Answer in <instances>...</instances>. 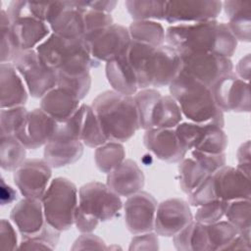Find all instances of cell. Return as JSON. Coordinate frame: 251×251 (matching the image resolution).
I'll list each match as a JSON object with an SVG mask.
<instances>
[{
	"label": "cell",
	"instance_id": "cell-32",
	"mask_svg": "<svg viewBox=\"0 0 251 251\" xmlns=\"http://www.w3.org/2000/svg\"><path fill=\"white\" fill-rule=\"evenodd\" d=\"M26 156V148L15 135H0V167L7 172L19 168Z\"/></svg>",
	"mask_w": 251,
	"mask_h": 251
},
{
	"label": "cell",
	"instance_id": "cell-42",
	"mask_svg": "<svg viewBox=\"0 0 251 251\" xmlns=\"http://www.w3.org/2000/svg\"><path fill=\"white\" fill-rule=\"evenodd\" d=\"M56 86H61L71 90L80 100H82L88 94L91 87L90 73L77 75H65L58 74Z\"/></svg>",
	"mask_w": 251,
	"mask_h": 251
},
{
	"label": "cell",
	"instance_id": "cell-15",
	"mask_svg": "<svg viewBox=\"0 0 251 251\" xmlns=\"http://www.w3.org/2000/svg\"><path fill=\"white\" fill-rule=\"evenodd\" d=\"M223 9L218 0L166 1L165 21L168 24H194L216 20Z\"/></svg>",
	"mask_w": 251,
	"mask_h": 251
},
{
	"label": "cell",
	"instance_id": "cell-52",
	"mask_svg": "<svg viewBox=\"0 0 251 251\" xmlns=\"http://www.w3.org/2000/svg\"><path fill=\"white\" fill-rule=\"evenodd\" d=\"M82 5L98 11V12H102V13H107V14H111L112 11H114V9L116 8L118 1L115 0H99V1H81Z\"/></svg>",
	"mask_w": 251,
	"mask_h": 251
},
{
	"label": "cell",
	"instance_id": "cell-13",
	"mask_svg": "<svg viewBox=\"0 0 251 251\" xmlns=\"http://www.w3.org/2000/svg\"><path fill=\"white\" fill-rule=\"evenodd\" d=\"M83 39L91 57L99 64L125 54L131 41L127 27L115 23L86 34Z\"/></svg>",
	"mask_w": 251,
	"mask_h": 251
},
{
	"label": "cell",
	"instance_id": "cell-37",
	"mask_svg": "<svg viewBox=\"0 0 251 251\" xmlns=\"http://www.w3.org/2000/svg\"><path fill=\"white\" fill-rule=\"evenodd\" d=\"M80 141L83 145L90 148H97L108 141L91 105H86L80 133Z\"/></svg>",
	"mask_w": 251,
	"mask_h": 251
},
{
	"label": "cell",
	"instance_id": "cell-8",
	"mask_svg": "<svg viewBox=\"0 0 251 251\" xmlns=\"http://www.w3.org/2000/svg\"><path fill=\"white\" fill-rule=\"evenodd\" d=\"M6 11L20 51L36 49L51 34L48 24L29 11L28 1L14 0L10 2Z\"/></svg>",
	"mask_w": 251,
	"mask_h": 251
},
{
	"label": "cell",
	"instance_id": "cell-33",
	"mask_svg": "<svg viewBox=\"0 0 251 251\" xmlns=\"http://www.w3.org/2000/svg\"><path fill=\"white\" fill-rule=\"evenodd\" d=\"M177 170L179 187L186 194L190 193L210 176L204 167L191 156H185L178 163Z\"/></svg>",
	"mask_w": 251,
	"mask_h": 251
},
{
	"label": "cell",
	"instance_id": "cell-11",
	"mask_svg": "<svg viewBox=\"0 0 251 251\" xmlns=\"http://www.w3.org/2000/svg\"><path fill=\"white\" fill-rule=\"evenodd\" d=\"M182 74L212 88L221 78L233 72L230 58L215 53L180 54Z\"/></svg>",
	"mask_w": 251,
	"mask_h": 251
},
{
	"label": "cell",
	"instance_id": "cell-50",
	"mask_svg": "<svg viewBox=\"0 0 251 251\" xmlns=\"http://www.w3.org/2000/svg\"><path fill=\"white\" fill-rule=\"evenodd\" d=\"M250 141L247 140L246 142L242 143L236 153L237 158V166L236 168L243 172L245 175L250 176Z\"/></svg>",
	"mask_w": 251,
	"mask_h": 251
},
{
	"label": "cell",
	"instance_id": "cell-36",
	"mask_svg": "<svg viewBox=\"0 0 251 251\" xmlns=\"http://www.w3.org/2000/svg\"><path fill=\"white\" fill-rule=\"evenodd\" d=\"M206 226L209 251L226 250L239 231L227 221H219Z\"/></svg>",
	"mask_w": 251,
	"mask_h": 251
},
{
	"label": "cell",
	"instance_id": "cell-29",
	"mask_svg": "<svg viewBox=\"0 0 251 251\" xmlns=\"http://www.w3.org/2000/svg\"><path fill=\"white\" fill-rule=\"evenodd\" d=\"M83 154V143L79 140L52 139L43 150V159L51 168H62L77 162Z\"/></svg>",
	"mask_w": 251,
	"mask_h": 251
},
{
	"label": "cell",
	"instance_id": "cell-18",
	"mask_svg": "<svg viewBox=\"0 0 251 251\" xmlns=\"http://www.w3.org/2000/svg\"><path fill=\"white\" fill-rule=\"evenodd\" d=\"M215 200H251L250 176L234 167L224 166L209 176Z\"/></svg>",
	"mask_w": 251,
	"mask_h": 251
},
{
	"label": "cell",
	"instance_id": "cell-30",
	"mask_svg": "<svg viewBox=\"0 0 251 251\" xmlns=\"http://www.w3.org/2000/svg\"><path fill=\"white\" fill-rule=\"evenodd\" d=\"M173 243L178 251H209L205 224L193 220L173 236Z\"/></svg>",
	"mask_w": 251,
	"mask_h": 251
},
{
	"label": "cell",
	"instance_id": "cell-1",
	"mask_svg": "<svg viewBox=\"0 0 251 251\" xmlns=\"http://www.w3.org/2000/svg\"><path fill=\"white\" fill-rule=\"evenodd\" d=\"M165 43L179 54L215 53L231 58L238 42L226 23L212 20L170 25L166 29Z\"/></svg>",
	"mask_w": 251,
	"mask_h": 251
},
{
	"label": "cell",
	"instance_id": "cell-53",
	"mask_svg": "<svg viewBox=\"0 0 251 251\" xmlns=\"http://www.w3.org/2000/svg\"><path fill=\"white\" fill-rule=\"evenodd\" d=\"M250 54H247L238 61L234 73L239 78L247 82H249L250 77Z\"/></svg>",
	"mask_w": 251,
	"mask_h": 251
},
{
	"label": "cell",
	"instance_id": "cell-10",
	"mask_svg": "<svg viewBox=\"0 0 251 251\" xmlns=\"http://www.w3.org/2000/svg\"><path fill=\"white\" fill-rule=\"evenodd\" d=\"M12 64L23 77L29 95L33 98H41L57 85V72L43 62L35 49L21 51Z\"/></svg>",
	"mask_w": 251,
	"mask_h": 251
},
{
	"label": "cell",
	"instance_id": "cell-14",
	"mask_svg": "<svg viewBox=\"0 0 251 251\" xmlns=\"http://www.w3.org/2000/svg\"><path fill=\"white\" fill-rule=\"evenodd\" d=\"M84 10L80 1L48 2L46 23L52 33L69 38H83Z\"/></svg>",
	"mask_w": 251,
	"mask_h": 251
},
{
	"label": "cell",
	"instance_id": "cell-28",
	"mask_svg": "<svg viewBox=\"0 0 251 251\" xmlns=\"http://www.w3.org/2000/svg\"><path fill=\"white\" fill-rule=\"evenodd\" d=\"M223 9L228 22L226 23L234 38L242 42L251 39V2L249 1H225Z\"/></svg>",
	"mask_w": 251,
	"mask_h": 251
},
{
	"label": "cell",
	"instance_id": "cell-46",
	"mask_svg": "<svg viewBox=\"0 0 251 251\" xmlns=\"http://www.w3.org/2000/svg\"><path fill=\"white\" fill-rule=\"evenodd\" d=\"M0 228V249L15 250L18 249V236L13 223L6 219L1 220Z\"/></svg>",
	"mask_w": 251,
	"mask_h": 251
},
{
	"label": "cell",
	"instance_id": "cell-22",
	"mask_svg": "<svg viewBox=\"0 0 251 251\" xmlns=\"http://www.w3.org/2000/svg\"><path fill=\"white\" fill-rule=\"evenodd\" d=\"M143 144L157 159L166 163H179L187 154L175 128H153L145 130Z\"/></svg>",
	"mask_w": 251,
	"mask_h": 251
},
{
	"label": "cell",
	"instance_id": "cell-47",
	"mask_svg": "<svg viewBox=\"0 0 251 251\" xmlns=\"http://www.w3.org/2000/svg\"><path fill=\"white\" fill-rule=\"evenodd\" d=\"M72 250H105L108 249L105 241L92 232L81 233L71 247Z\"/></svg>",
	"mask_w": 251,
	"mask_h": 251
},
{
	"label": "cell",
	"instance_id": "cell-35",
	"mask_svg": "<svg viewBox=\"0 0 251 251\" xmlns=\"http://www.w3.org/2000/svg\"><path fill=\"white\" fill-rule=\"evenodd\" d=\"M127 13L133 21H164L166 1L126 0Z\"/></svg>",
	"mask_w": 251,
	"mask_h": 251
},
{
	"label": "cell",
	"instance_id": "cell-12",
	"mask_svg": "<svg viewBox=\"0 0 251 251\" xmlns=\"http://www.w3.org/2000/svg\"><path fill=\"white\" fill-rule=\"evenodd\" d=\"M124 204L106 183L90 181L78 189V208L99 222L113 220Z\"/></svg>",
	"mask_w": 251,
	"mask_h": 251
},
{
	"label": "cell",
	"instance_id": "cell-5",
	"mask_svg": "<svg viewBox=\"0 0 251 251\" xmlns=\"http://www.w3.org/2000/svg\"><path fill=\"white\" fill-rule=\"evenodd\" d=\"M169 90L189 122H212L224 127V113L217 106L210 87L180 73L169 85Z\"/></svg>",
	"mask_w": 251,
	"mask_h": 251
},
{
	"label": "cell",
	"instance_id": "cell-17",
	"mask_svg": "<svg viewBox=\"0 0 251 251\" xmlns=\"http://www.w3.org/2000/svg\"><path fill=\"white\" fill-rule=\"evenodd\" d=\"M211 90L217 106L223 113L250 112L251 98L249 82L239 78L234 72L221 78Z\"/></svg>",
	"mask_w": 251,
	"mask_h": 251
},
{
	"label": "cell",
	"instance_id": "cell-24",
	"mask_svg": "<svg viewBox=\"0 0 251 251\" xmlns=\"http://www.w3.org/2000/svg\"><path fill=\"white\" fill-rule=\"evenodd\" d=\"M145 176L139 166L130 159H126L115 170L107 174L106 184L119 196L129 197L142 190Z\"/></svg>",
	"mask_w": 251,
	"mask_h": 251
},
{
	"label": "cell",
	"instance_id": "cell-38",
	"mask_svg": "<svg viewBox=\"0 0 251 251\" xmlns=\"http://www.w3.org/2000/svg\"><path fill=\"white\" fill-rule=\"evenodd\" d=\"M225 217L239 232H250L251 200L240 199L226 202Z\"/></svg>",
	"mask_w": 251,
	"mask_h": 251
},
{
	"label": "cell",
	"instance_id": "cell-39",
	"mask_svg": "<svg viewBox=\"0 0 251 251\" xmlns=\"http://www.w3.org/2000/svg\"><path fill=\"white\" fill-rule=\"evenodd\" d=\"M0 30H1V63H12L16 56L21 52L18 48L14 35L12 33L10 19L7 11L2 9L0 13Z\"/></svg>",
	"mask_w": 251,
	"mask_h": 251
},
{
	"label": "cell",
	"instance_id": "cell-48",
	"mask_svg": "<svg viewBox=\"0 0 251 251\" xmlns=\"http://www.w3.org/2000/svg\"><path fill=\"white\" fill-rule=\"evenodd\" d=\"M128 249L129 250H158L159 249L158 234L155 231L136 234L131 239Z\"/></svg>",
	"mask_w": 251,
	"mask_h": 251
},
{
	"label": "cell",
	"instance_id": "cell-34",
	"mask_svg": "<svg viewBox=\"0 0 251 251\" xmlns=\"http://www.w3.org/2000/svg\"><path fill=\"white\" fill-rule=\"evenodd\" d=\"M94 160L100 172L109 174L126 160L125 147L121 142L107 141L95 148Z\"/></svg>",
	"mask_w": 251,
	"mask_h": 251
},
{
	"label": "cell",
	"instance_id": "cell-27",
	"mask_svg": "<svg viewBox=\"0 0 251 251\" xmlns=\"http://www.w3.org/2000/svg\"><path fill=\"white\" fill-rule=\"evenodd\" d=\"M105 74L108 82L113 88L112 90L132 96L138 91L136 78L127 60L126 52L122 56L107 62L105 66Z\"/></svg>",
	"mask_w": 251,
	"mask_h": 251
},
{
	"label": "cell",
	"instance_id": "cell-23",
	"mask_svg": "<svg viewBox=\"0 0 251 251\" xmlns=\"http://www.w3.org/2000/svg\"><path fill=\"white\" fill-rule=\"evenodd\" d=\"M10 220L22 238L30 237L40 232L47 225L41 200L24 197L11 210Z\"/></svg>",
	"mask_w": 251,
	"mask_h": 251
},
{
	"label": "cell",
	"instance_id": "cell-21",
	"mask_svg": "<svg viewBox=\"0 0 251 251\" xmlns=\"http://www.w3.org/2000/svg\"><path fill=\"white\" fill-rule=\"evenodd\" d=\"M57 126L58 123L41 108H35L28 112L16 136L26 149L35 150L53 139Z\"/></svg>",
	"mask_w": 251,
	"mask_h": 251
},
{
	"label": "cell",
	"instance_id": "cell-44",
	"mask_svg": "<svg viewBox=\"0 0 251 251\" xmlns=\"http://www.w3.org/2000/svg\"><path fill=\"white\" fill-rule=\"evenodd\" d=\"M84 8H85V10H84V29H85L84 36L94 30L106 27V26L114 24L111 14L98 12V11L89 9L85 6H84Z\"/></svg>",
	"mask_w": 251,
	"mask_h": 251
},
{
	"label": "cell",
	"instance_id": "cell-26",
	"mask_svg": "<svg viewBox=\"0 0 251 251\" xmlns=\"http://www.w3.org/2000/svg\"><path fill=\"white\" fill-rule=\"evenodd\" d=\"M80 99L71 90L55 86L40 98V108L57 123L71 118L79 108Z\"/></svg>",
	"mask_w": 251,
	"mask_h": 251
},
{
	"label": "cell",
	"instance_id": "cell-2",
	"mask_svg": "<svg viewBox=\"0 0 251 251\" xmlns=\"http://www.w3.org/2000/svg\"><path fill=\"white\" fill-rule=\"evenodd\" d=\"M126 57L138 90L169 86L181 72L180 54L168 44L153 47L131 40Z\"/></svg>",
	"mask_w": 251,
	"mask_h": 251
},
{
	"label": "cell",
	"instance_id": "cell-20",
	"mask_svg": "<svg viewBox=\"0 0 251 251\" xmlns=\"http://www.w3.org/2000/svg\"><path fill=\"white\" fill-rule=\"evenodd\" d=\"M193 215L187 201L180 198H170L158 204L154 231L161 236L173 237L190 222Z\"/></svg>",
	"mask_w": 251,
	"mask_h": 251
},
{
	"label": "cell",
	"instance_id": "cell-41",
	"mask_svg": "<svg viewBox=\"0 0 251 251\" xmlns=\"http://www.w3.org/2000/svg\"><path fill=\"white\" fill-rule=\"evenodd\" d=\"M29 111L25 106L1 109L0 135H15L24 125Z\"/></svg>",
	"mask_w": 251,
	"mask_h": 251
},
{
	"label": "cell",
	"instance_id": "cell-9",
	"mask_svg": "<svg viewBox=\"0 0 251 251\" xmlns=\"http://www.w3.org/2000/svg\"><path fill=\"white\" fill-rule=\"evenodd\" d=\"M176 135L187 152L191 150L221 154L225 153L228 138L224 127L215 123L183 122L176 127Z\"/></svg>",
	"mask_w": 251,
	"mask_h": 251
},
{
	"label": "cell",
	"instance_id": "cell-6",
	"mask_svg": "<svg viewBox=\"0 0 251 251\" xmlns=\"http://www.w3.org/2000/svg\"><path fill=\"white\" fill-rule=\"evenodd\" d=\"M140 128H175L183 116L176 101L171 95H163L156 88L139 89L133 95Z\"/></svg>",
	"mask_w": 251,
	"mask_h": 251
},
{
	"label": "cell",
	"instance_id": "cell-25",
	"mask_svg": "<svg viewBox=\"0 0 251 251\" xmlns=\"http://www.w3.org/2000/svg\"><path fill=\"white\" fill-rule=\"evenodd\" d=\"M1 109L25 106L28 98L26 85L12 63L0 64Z\"/></svg>",
	"mask_w": 251,
	"mask_h": 251
},
{
	"label": "cell",
	"instance_id": "cell-3",
	"mask_svg": "<svg viewBox=\"0 0 251 251\" xmlns=\"http://www.w3.org/2000/svg\"><path fill=\"white\" fill-rule=\"evenodd\" d=\"M91 107L108 141L126 142L140 128L137 108L132 95L106 90L93 99Z\"/></svg>",
	"mask_w": 251,
	"mask_h": 251
},
{
	"label": "cell",
	"instance_id": "cell-19",
	"mask_svg": "<svg viewBox=\"0 0 251 251\" xmlns=\"http://www.w3.org/2000/svg\"><path fill=\"white\" fill-rule=\"evenodd\" d=\"M157 206L155 197L146 191L127 197L123 206L127 230L133 235L153 231Z\"/></svg>",
	"mask_w": 251,
	"mask_h": 251
},
{
	"label": "cell",
	"instance_id": "cell-7",
	"mask_svg": "<svg viewBox=\"0 0 251 251\" xmlns=\"http://www.w3.org/2000/svg\"><path fill=\"white\" fill-rule=\"evenodd\" d=\"M40 200L47 224L59 231L71 228L78 206V190L73 181L63 176L53 178Z\"/></svg>",
	"mask_w": 251,
	"mask_h": 251
},
{
	"label": "cell",
	"instance_id": "cell-31",
	"mask_svg": "<svg viewBox=\"0 0 251 251\" xmlns=\"http://www.w3.org/2000/svg\"><path fill=\"white\" fill-rule=\"evenodd\" d=\"M127 29L132 41L153 47H159L165 44L166 30L159 22L133 21Z\"/></svg>",
	"mask_w": 251,
	"mask_h": 251
},
{
	"label": "cell",
	"instance_id": "cell-49",
	"mask_svg": "<svg viewBox=\"0 0 251 251\" xmlns=\"http://www.w3.org/2000/svg\"><path fill=\"white\" fill-rule=\"evenodd\" d=\"M99 223L100 222L97 219L82 212L77 206L75 214L74 225L76 226V228L79 232H81V233L92 232L97 227Z\"/></svg>",
	"mask_w": 251,
	"mask_h": 251
},
{
	"label": "cell",
	"instance_id": "cell-43",
	"mask_svg": "<svg viewBox=\"0 0 251 251\" xmlns=\"http://www.w3.org/2000/svg\"><path fill=\"white\" fill-rule=\"evenodd\" d=\"M193 219L201 224H213L221 221L225 217L226 201L216 200L196 207Z\"/></svg>",
	"mask_w": 251,
	"mask_h": 251
},
{
	"label": "cell",
	"instance_id": "cell-51",
	"mask_svg": "<svg viewBox=\"0 0 251 251\" xmlns=\"http://www.w3.org/2000/svg\"><path fill=\"white\" fill-rule=\"evenodd\" d=\"M21 250H54L55 248L47 241L39 237H25L22 238L21 243L18 246Z\"/></svg>",
	"mask_w": 251,
	"mask_h": 251
},
{
	"label": "cell",
	"instance_id": "cell-40",
	"mask_svg": "<svg viewBox=\"0 0 251 251\" xmlns=\"http://www.w3.org/2000/svg\"><path fill=\"white\" fill-rule=\"evenodd\" d=\"M86 110V104H80L77 111L67 121L58 123L57 129L53 139L59 140H79L83 123V118Z\"/></svg>",
	"mask_w": 251,
	"mask_h": 251
},
{
	"label": "cell",
	"instance_id": "cell-45",
	"mask_svg": "<svg viewBox=\"0 0 251 251\" xmlns=\"http://www.w3.org/2000/svg\"><path fill=\"white\" fill-rule=\"evenodd\" d=\"M190 156L197 160L204 169L209 173V175L214 174L216 171L221 169L222 167L226 166V153L221 154H211V153H204L195 150H191Z\"/></svg>",
	"mask_w": 251,
	"mask_h": 251
},
{
	"label": "cell",
	"instance_id": "cell-16",
	"mask_svg": "<svg viewBox=\"0 0 251 251\" xmlns=\"http://www.w3.org/2000/svg\"><path fill=\"white\" fill-rule=\"evenodd\" d=\"M52 176V168L44 159H25L14 171V182L24 197L41 199Z\"/></svg>",
	"mask_w": 251,
	"mask_h": 251
},
{
	"label": "cell",
	"instance_id": "cell-4",
	"mask_svg": "<svg viewBox=\"0 0 251 251\" xmlns=\"http://www.w3.org/2000/svg\"><path fill=\"white\" fill-rule=\"evenodd\" d=\"M35 50L43 62L60 75H83L100 65L91 57L83 38L63 37L51 32Z\"/></svg>",
	"mask_w": 251,
	"mask_h": 251
}]
</instances>
